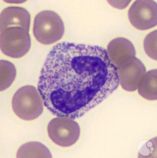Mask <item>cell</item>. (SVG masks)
Masks as SVG:
<instances>
[{
	"mask_svg": "<svg viewBox=\"0 0 157 158\" xmlns=\"http://www.w3.org/2000/svg\"><path fill=\"white\" fill-rule=\"evenodd\" d=\"M119 85L117 68L106 49L64 42L47 56L38 90L53 114L74 120L100 104Z\"/></svg>",
	"mask_w": 157,
	"mask_h": 158,
	"instance_id": "1",
	"label": "cell"
},
{
	"mask_svg": "<svg viewBox=\"0 0 157 158\" xmlns=\"http://www.w3.org/2000/svg\"><path fill=\"white\" fill-rule=\"evenodd\" d=\"M30 15L23 7L10 6L0 15V47L3 54L13 58L25 56L30 49Z\"/></svg>",
	"mask_w": 157,
	"mask_h": 158,
	"instance_id": "2",
	"label": "cell"
},
{
	"mask_svg": "<svg viewBox=\"0 0 157 158\" xmlns=\"http://www.w3.org/2000/svg\"><path fill=\"white\" fill-rule=\"evenodd\" d=\"M12 108L14 113L24 120H33L41 115L44 101L39 91L32 85L19 89L13 98Z\"/></svg>",
	"mask_w": 157,
	"mask_h": 158,
	"instance_id": "3",
	"label": "cell"
},
{
	"mask_svg": "<svg viewBox=\"0 0 157 158\" xmlns=\"http://www.w3.org/2000/svg\"><path fill=\"white\" fill-rule=\"evenodd\" d=\"M64 24L57 13L42 11L34 19L33 33L36 39L45 45L51 44L61 39L64 34Z\"/></svg>",
	"mask_w": 157,
	"mask_h": 158,
	"instance_id": "4",
	"label": "cell"
},
{
	"mask_svg": "<svg viewBox=\"0 0 157 158\" xmlns=\"http://www.w3.org/2000/svg\"><path fill=\"white\" fill-rule=\"evenodd\" d=\"M47 131L50 138L62 147L73 145L78 140L80 130L79 124L68 117H58L48 123Z\"/></svg>",
	"mask_w": 157,
	"mask_h": 158,
	"instance_id": "5",
	"label": "cell"
},
{
	"mask_svg": "<svg viewBox=\"0 0 157 158\" xmlns=\"http://www.w3.org/2000/svg\"><path fill=\"white\" fill-rule=\"evenodd\" d=\"M128 18L134 27L139 30H146L157 24L156 2L150 0H138L129 10Z\"/></svg>",
	"mask_w": 157,
	"mask_h": 158,
	"instance_id": "6",
	"label": "cell"
},
{
	"mask_svg": "<svg viewBox=\"0 0 157 158\" xmlns=\"http://www.w3.org/2000/svg\"><path fill=\"white\" fill-rule=\"evenodd\" d=\"M119 83L123 89L132 92L138 89L146 69L142 62L136 57L131 58L117 68Z\"/></svg>",
	"mask_w": 157,
	"mask_h": 158,
	"instance_id": "7",
	"label": "cell"
},
{
	"mask_svg": "<svg viewBox=\"0 0 157 158\" xmlns=\"http://www.w3.org/2000/svg\"><path fill=\"white\" fill-rule=\"evenodd\" d=\"M107 52L111 63L117 68L136 56L133 44L123 38H116L110 42Z\"/></svg>",
	"mask_w": 157,
	"mask_h": 158,
	"instance_id": "8",
	"label": "cell"
},
{
	"mask_svg": "<svg viewBox=\"0 0 157 158\" xmlns=\"http://www.w3.org/2000/svg\"><path fill=\"white\" fill-rule=\"evenodd\" d=\"M157 69L151 70L143 76L138 86V93L142 97L148 100L157 99Z\"/></svg>",
	"mask_w": 157,
	"mask_h": 158,
	"instance_id": "9",
	"label": "cell"
},
{
	"mask_svg": "<svg viewBox=\"0 0 157 158\" xmlns=\"http://www.w3.org/2000/svg\"><path fill=\"white\" fill-rule=\"evenodd\" d=\"M17 158H52L48 148L38 142L24 144L18 150Z\"/></svg>",
	"mask_w": 157,
	"mask_h": 158,
	"instance_id": "10",
	"label": "cell"
},
{
	"mask_svg": "<svg viewBox=\"0 0 157 158\" xmlns=\"http://www.w3.org/2000/svg\"><path fill=\"white\" fill-rule=\"evenodd\" d=\"M16 71L13 63L6 60L0 61V89L3 91L8 88L16 77Z\"/></svg>",
	"mask_w": 157,
	"mask_h": 158,
	"instance_id": "11",
	"label": "cell"
},
{
	"mask_svg": "<svg viewBox=\"0 0 157 158\" xmlns=\"http://www.w3.org/2000/svg\"><path fill=\"white\" fill-rule=\"evenodd\" d=\"M144 49L150 58L157 60V30L150 33L145 38Z\"/></svg>",
	"mask_w": 157,
	"mask_h": 158,
	"instance_id": "12",
	"label": "cell"
}]
</instances>
